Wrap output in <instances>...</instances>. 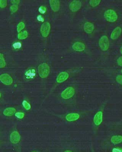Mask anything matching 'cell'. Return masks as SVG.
Returning a JSON list of instances; mask_svg holds the SVG:
<instances>
[{
  "instance_id": "6da1fadb",
  "label": "cell",
  "mask_w": 122,
  "mask_h": 152,
  "mask_svg": "<svg viewBox=\"0 0 122 152\" xmlns=\"http://www.w3.org/2000/svg\"><path fill=\"white\" fill-rule=\"evenodd\" d=\"M38 73L41 78L47 77L50 73V67L47 63H44L39 65L38 67Z\"/></svg>"
},
{
  "instance_id": "7a4b0ae2",
  "label": "cell",
  "mask_w": 122,
  "mask_h": 152,
  "mask_svg": "<svg viewBox=\"0 0 122 152\" xmlns=\"http://www.w3.org/2000/svg\"><path fill=\"white\" fill-rule=\"evenodd\" d=\"M104 16L106 21L110 22H115L118 19V15L115 11L111 9L106 11L104 14Z\"/></svg>"
},
{
  "instance_id": "3957f363",
  "label": "cell",
  "mask_w": 122,
  "mask_h": 152,
  "mask_svg": "<svg viewBox=\"0 0 122 152\" xmlns=\"http://www.w3.org/2000/svg\"><path fill=\"white\" fill-rule=\"evenodd\" d=\"M75 94V88L69 87L64 90L61 93V97L64 100H68L72 98Z\"/></svg>"
},
{
  "instance_id": "277c9868",
  "label": "cell",
  "mask_w": 122,
  "mask_h": 152,
  "mask_svg": "<svg viewBox=\"0 0 122 152\" xmlns=\"http://www.w3.org/2000/svg\"><path fill=\"white\" fill-rule=\"evenodd\" d=\"M99 45L102 50L105 52L108 49L109 47V41L106 36H102L99 41Z\"/></svg>"
},
{
  "instance_id": "5b68a950",
  "label": "cell",
  "mask_w": 122,
  "mask_h": 152,
  "mask_svg": "<svg viewBox=\"0 0 122 152\" xmlns=\"http://www.w3.org/2000/svg\"><path fill=\"white\" fill-rule=\"evenodd\" d=\"M51 29V25L49 22H45L42 25L41 27L40 32L42 36L44 38L49 35Z\"/></svg>"
},
{
  "instance_id": "8992f818",
  "label": "cell",
  "mask_w": 122,
  "mask_h": 152,
  "mask_svg": "<svg viewBox=\"0 0 122 152\" xmlns=\"http://www.w3.org/2000/svg\"><path fill=\"white\" fill-rule=\"evenodd\" d=\"M0 81L4 85H10L12 83L13 80L8 74H3L0 76Z\"/></svg>"
},
{
  "instance_id": "52a82bcc",
  "label": "cell",
  "mask_w": 122,
  "mask_h": 152,
  "mask_svg": "<svg viewBox=\"0 0 122 152\" xmlns=\"http://www.w3.org/2000/svg\"><path fill=\"white\" fill-rule=\"evenodd\" d=\"M81 7V3L78 1H73L69 5V9L73 12H76L79 10Z\"/></svg>"
},
{
  "instance_id": "ba28073f",
  "label": "cell",
  "mask_w": 122,
  "mask_h": 152,
  "mask_svg": "<svg viewBox=\"0 0 122 152\" xmlns=\"http://www.w3.org/2000/svg\"><path fill=\"white\" fill-rule=\"evenodd\" d=\"M21 140V136L17 131H14L10 135V141L14 144L18 143Z\"/></svg>"
},
{
  "instance_id": "9c48e42d",
  "label": "cell",
  "mask_w": 122,
  "mask_h": 152,
  "mask_svg": "<svg viewBox=\"0 0 122 152\" xmlns=\"http://www.w3.org/2000/svg\"><path fill=\"white\" fill-rule=\"evenodd\" d=\"M103 112L102 111L98 112L95 114L94 118V122L96 125H100L103 121Z\"/></svg>"
},
{
  "instance_id": "30bf717a",
  "label": "cell",
  "mask_w": 122,
  "mask_h": 152,
  "mask_svg": "<svg viewBox=\"0 0 122 152\" xmlns=\"http://www.w3.org/2000/svg\"><path fill=\"white\" fill-rule=\"evenodd\" d=\"M52 10L54 12L58 11L60 7V1L57 0H50L49 1Z\"/></svg>"
},
{
  "instance_id": "8fae6325",
  "label": "cell",
  "mask_w": 122,
  "mask_h": 152,
  "mask_svg": "<svg viewBox=\"0 0 122 152\" xmlns=\"http://www.w3.org/2000/svg\"><path fill=\"white\" fill-rule=\"evenodd\" d=\"M72 48L76 52H81L84 50L86 46L81 42H76L73 45Z\"/></svg>"
},
{
  "instance_id": "7c38bea8",
  "label": "cell",
  "mask_w": 122,
  "mask_h": 152,
  "mask_svg": "<svg viewBox=\"0 0 122 152\" xmlns=\"http://www.w3.org/2000/svg\"><path fill=\"white\" fill-rule=\"evenodd\" d=\"M69 76V74L66 72H62L60 73L56 78V81L59 83L64 82V81L68 79Z\"/></svg>"
},
{
  "instance_id": "4fadbf2b",
  "label": "cell",
  "mask_w": 122,
  "mask_h": 152,
  "mask_svg": "<svg viewBox=\"0 0 122 152\" xmlns=\"http://www.w3.org/2000/svg\"><path fill=\"white\" fill-rule=\"evenodd\" d=\"M121 33H122L121 28L120 27H116L111 33L110 37L112 39H117L120 37V36L121 35Z\"/></svg>"
},
{
  "instance_id": "5bb4252c",
  "label": "cell",
  "mask_w": 122,
  "mask_h": 152,
  "mask_svg": "<svg viewBox=\"0 0 122 152\" xmlns=\"http://www.w3.org/2000/svg\"><path fill=\"white\" fill-rule=\"evenodd\" d=\"M84 31L86 33L91 34L93 32L94 29V25L91 22H87L85 23L84 26Z\"/></svg>"
},
{
  "instance_id": "9a60e30c",
  "label": "cell",
  "mask_w": 122,
  "mask_h": 152,
  "mask_svg": "<svg viewBox=\"0 0 122 152\" xmlns=\"http://www.w3.org/2000/svg\"><path fill=\"white\" fill-rule=\"evenodd\" d=\"M80 118V115L77 113H71L69 114L65 117L66 120L68 121H75Z\"/></svg>"
},
{
  "instance_id": "2e32d148",
  "label": "cell",
  "mask_w": 122,
  "mask_h": 152,
  "mask_svg": "<svg viewBox=\"0 0 122 152\" xmlns=\"http://www.w3.org/2000/svg\"><path fill=\"white\" fill-rule=\"evenodd\" d=\"M16 112V109L14 108H8L4 110L3 114L4 115L10 117L13 115Z\"/></svg>"
},
{
  "instance_id": "e0dca14e",
  "label": "cell",
  "mask_w": 122,
  "mask_h": 152,
  "mask_svg": "<svg viewBox=\"0 0 122 152\" xmlns=\"http://www.w3.org/2000/svg\"><path fill=\"white\" fill-rule=\"evenodd\" d=\"M111 142L114 144H118L122 142V136H114L111 138Z\"/></svg>"
},
{
  "instance_id": "ac0fdd59",
  "label": "cell",
  "mask_w": 122,
  "mask_h": 152,
  "mask_svg": "<svg viewBox=\"0 0 122 152\" xmlns=\"http://www.w3.org/2000/svg\"><path fill=\"white\" fill-rule=\"evenodd\" d=\"M28 37V32L27 31H24L19 33L18 34V38L19 39H25Z\"/></svg>"
},
{
  "instance_id": "d6986e66",
  "label": "cell",
  "mask_w": 122,
  "mask_h": 152,
  "mask_svg": "<svg viewBox=\"0 0 122 152\" xmlns=\"http://www.w3.org/2000/svg\"><path fill=\"white\" fill-rule=\"evenodd\" d=\"M6 65V63L4 55L0 53V68H4Z\"/></svg>"
},
{
  "instance_id": "ffe728a7",
  "label": "cell",
  "mask_w": 122,
  "mask_h": 152,
  "mask_svg": "<svg viewBox=\"0 0 122 152\" xmlns=\"http://www.w3.org/2000/svg\"><path fill=\"white\" fill-rule=\"evenodd\" d=\"M100 3H101V1L100 0H91L89 1L90 5L93 7H94L99 5Z\"/></svg>"
},
{
  "instance_id": "44dd1931",
  "label": "cell",
  "mask_w": 122,
  "mask_h": 152,
  "mask_svg": "<svg viewBox=\"0 0 122 152\" xmlns=\"http://www.w3.org/2000/svg\"><path fill=\"white\" fill-rule=\"evenodd\" d=\"M25 28V24L23 22H20L17 25V31L19 33L21 32L23 29Z\"/></svg>"
},
{
  "instance_id": "7402d4cb",
  "label": "cell",
  "mask_w": 122,
  "mask_h": 152,
  "mask_svg": "<svg viewBox=\"0 0 122 152\" xmlns=\"http://www.w3.org/2000/svg\"><path fill=\"white\" fill-rule=\"evenodd\" d=\"M23 107L25 108V109L26 110H29L31 108L30 105L28 102H27L26 101H23Z\"/></svg>"
},
{
  "instance_id": "603a6c76",
  "label": "cell",
  "mask_w": 122,
  "mask_h": 152,
  "mask_svg": "<svg viewBox=\"0 0 122 152\" xmlns=\"http://www.w3.org/2000/svg\"><path fill=\"white\" fill-rule=\"evenodd\" d=\"M10 9L11 12L15 13V12H16L18 10V5H12L10 7Z\"/></svg>"
},
{
  "instance_id": "cb8c5ba5",
  "label": "cell",
  "mask_w": 122,
  "mask_h": 152,
  "mask_svg": "<svg viewBox=\"0 0 122 152\" xmlns=\"http://www.w3.org/2000/svg\"><path fill=\"white\" fill-rule=\"evenodd\" d=\"M7 1L6 0H0V7L1 8H5L7 6Z\"/></svg>"
},
{
  "instance_id": "d4e9b609",
  "label": "cell",
  "mask_w": 122,
  "mask_h": 152,
  "mask_svg": "<svg viewBox=\"0 0 122 152\" xmlns=\"http://www.w3.org/2000/svg\"><path fill=\"white\" fill-rule=\"evenodd\" d=\"M15 115L19 119H22L25 117V114L22 113V112H17V113H15Z\"/></svg>"
},
{
  "instance_id": "484cf974",
  "label": "cell",
  "mask_w": 122,
  "mask_h": 152,
  "mask_svg": "<svg viewBox=\"0 0 122 152\" xmlns=\"http://www.w3.org/2000/svg\"><path fill=\"white\" fill-rule=\"evenodd\" d=\"M46 11V7H44V6H41L39 8V11L41 14H45Z\"/></svg>"
},
{
  "instance_id": "4316f807",
  "label": "cell",
  "mask_w": 122,
  "mask_h": 152,
  "mask_svg": "<svg viewBox=\"0 0 122 152\" xmlns=\"http://www.w3.org/2000/svg\"><path fill=\"white\" fill-rule=\"evenodd\" d=\"M116 80L117 83L122 85V75H118L116 77Z\"/></svg>"
},
{
  "instance_id": "83f0119b",
  "label": "cell",
  "mask_w": 122,
  "mask_h": 152,
  "mask_svg": "<svg viewBox=\"0 0 122 152\" xmlns=\"http://www.w3.org/2000/svg\"><path fill=\"white\" fill-rule=\"evenodd\" d=\"M22 46V44L20 42H16L14 43L13 47L15 49H20Z\"/></svg>"
},
{
  "instance_id": "f1b7e54d",
  "label": "cell",
  "mask_w": 122,
  "mask_h": 152,
  "mask_svg": "<svg viewBox=\"0 0 122 152\" xmlns=\"http://www.w3.org/2000/svg\"><path fill=\"white\" fill-rule=\"evenodd\" d=\"M117 62L119 66L122 67V57H120L117 59Z\"/></svg>"
},
{
  "instance_id": "f546056e",
  "label": "cell",
  "mask_w": 122,
  "mask_h": 152,
  "mask_svg": "<svg viewBox=\"0 0 122 152\" xmlns=\"http://www.w3.org/2000/svg\"><path fill=\"white\" fill-rule=\"evenodd\" d=\"M20 1H12L11 3L13 4V5H18L19 4Z\"/></svg>"
},
{
  "instance_id": "4dcf8cb0",
  "label": "cell",
  "mask_w": 122,
  "mask_h": 152,
  "mask_svg": "<svg viewBox=\"0 0 122 152\" xmlns=\"http://www.w3.org/2000/svg\"><path fill=\"white\" fill-rule=\"evenodd\" d=\"M37 20L39 21H40V22H43L44 21V18H43V17H42L41 15H39V16L37 17Z\"/></svg>"
},
{
  "instance_id": "1f68e13d",
  "label": "cell",
  "mask_w": 122,
  "mask_h": 152,
  "mask_svg": "<svg viewBox=\"0 0 122 152\" xmlns=\"http://www.w3.org/2000/svg\"><path fill=\"white\" fill-rule=\"evenodd\" d=\"M120 53H121V54L122 55V46L121 47V48H120Z\"/></svg>"
},
{
  "instance_id": "d6a6232c",
  "label": "cell",
  "mask_w": 122,
  "mask_h": 152,
  "mask_svg": "<svg viewBox=\"0 0 122 152\" xmlns=\"http://www.w3.org/2000/svg\"><path fill=\"white\" fill-rule=\"evenodd\" d=\"M64 152H73L72 151H70V150H66V151H65Z\"/></svg>"
},
{
  "instance_id": "836d02e7",
  "label": "cell",
  "mask_w": 122,
  "mask_h": 152,
  "mask_svg": "<svg viewBox=\"0 0 122 152\" xmlns=\"http://www.w3.org/2000/svg\"><path fill=\"white\" fill-rule=\"evenodd\" d=\"M1 93H0V98H1Z\"/></svg>"
},
{
  "instance_id": "e575fe53",
  "label": "cell",
  "mask_w": 122,
  "mask_h": 152,
  "mask_svg": "<svg viewBox=\"0 0 122 152\" xmlns=\"http://www.w3.org/2000/svg\"><path fill=\"white\" fill-rule=\"evenodd\" d=\"M121 72H122V70H121Z\"/></svg>"
},
{
  "instance_id": "d590c367",
  "label": "cell",
  "mask_w": 122,
  "mask_h": 152,
  "mask_svg": "<svg viewBox=\"0 0 122 152\" xmlns=\"http://www.w3.org/2000/svg\"></svg>"
}]
</instances>
